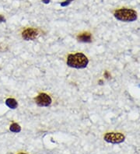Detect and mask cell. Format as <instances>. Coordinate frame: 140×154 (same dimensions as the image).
I'll return each instance as SVG.
<instances>
[{"label": "cell", "instance_id": "9", "mask_svg": "<svg viewBox=\"0 0 140 154\" xmlns=\"http://www.w3.org/2000/svg\"><path fill=\"white\" fill-rule=\"evenodd\" d=\"M71 1H73V0H66V1H65V3H62V6H66V5H68V4H69V2H71Z\"/></svg>", "mask_w": 140, "mask_h": 154}, {"label": "cell", "instance_id": "8", "mask_svg": "<svg viewBox=\"0 0 140 154\" xmlns=\"http://www.w3.org/2000/svg\"><path fill=\"white\" fill-rule=\"evenodd\" d=\"M9 129L12 132H14V133H18L21 131V127L20 126V125H18L17 123H13V124L10 125L9 127Z\"/></svg>", "mask_w": 140, "mask_h": 154}, {"label": "cell", "instance_id": "4", "mask_svg": "<svg viewBox=\"0 0 140 154\" xmlns=\"http://www.w3.org/2000/svg\"><path fill=\"white\" fill-rule=\"evenodd\" d=\"M34 100L39 107H48L51 103V98L45 93L38 94V96L36 97Z\"/></svg>", "mask_w": 140, "mask_h": 154}, {"label": "cell", "instance_id": "12", "mask_svg": "<svg viewBox=\"0 0 140 154\" xmlns=\"http://www.w3.org/2000/svg\"><path fill=\"white\" fill-rule=\"evenodd\" d=\"M19 154H26V153H24V152H20V153H19Z\"/></svg>", "mask_w": 140, "mask_h": 154}, {"label": "cell", "instance_id": "11", "mask_svg": "<svg viewBox=\"0 0 140 154\" xmlns=\"http://www.w3.org/2000/svg\"><path fill=\"white\" fill-rule=\"evenodd\" d=\"M43 2H49V0H43Z\"/></svg>", "mask_w": 140, "mask_h": 154}, {"label": "cell", "instance_id": "2", "mask_svg": "<svg viewBox=\"0 0 140 154\" xmlns=\"http://www.w3.org/2000/svg\"><path fill=\"white\" fill-rule=\"evenodd\" d=\"M114 16L118 20L122 22H133L138 18L137 12L132 9L128 8H121L117 10L114 13Z\"/></svg>", "mask_w": 140, "mask_h": 154}, {"label": "cell", "instance_id": "10", "mask_svg": "<svg viewBox=\"0 0 140 154\" xmlns=\"http://www.w3.org/2000/svg\"><path fill=\"white\" fill-rule=\"evenodd\" d=\"M0 20L1 21H4V18L2 17H0Z\"/></svg>", "mask_w": 140, "mask_h": 154}, {"label": "cell", "instance_id": "5", "mask_svg": "<svg viewBox=\"0 0 140 154\" xmlns=\"http://www.w3.org/2000/svg\"><path fill=\"white\" fill-rule=\"evenodd\" d=\"M39 35V31L35 28H26L22 33V38L25 41H33Z\"/></svg>", "mask_w": 140, "mask_h": 154}, {"label": "cell", "instance_id": "6", "mask_svg": "<svg viewBox=\"0 0 140 154\" xmlns=\"http://www.w3.org/2000/svg\"><path fill=\"white\" fill-rule=\"evenodd\" d=\"M77 40L83 43H90L92 42V35L89 32L82 33L77 36Z\"/></svg>", "mask_w": 140, "mask_h": 154}, {"label": "cell", "instance_id": "1", "mask_svg": "<svg viewBox=\"0 0 140 154\" xmlns=\"http://www.w3.org/2000/svg\"><path fill=\"white\" fill-rule=\"evenodd\" d=\"M89 63V59L82 53L70 54L67 58V65L74 69H85Z\"/></svg>", "mask_w": 140, "mask_h": 154}, {"label": "cell", "instance_id": "3", "mask_svg": "<svg viewBox=\"0 0 140 154\" xmlns=\"http://www.w3.org/2000/svg\"><path fill=\"white\" fill-rule=\"evenodd\" d=\"M104 139L107 143H112V144H119L125 141V136L120 132H107L104 135Z\"/></svg>", "mask_w": 140, "mask_h": 154}, {"label": "cell", "instance_id": "7", "mask_svg": "<svg viewBox=\"0 0 140 154\" xmlns=\"http://www.w3.org/2000/svg\"><path fill=\"white\" fill-rule=\"evenodd\" d=\"M6 104L10 109H16L18 106L17 100L13 98H8L6 100Z\"/></svg>", "mask_w": 140, "mask_h": 154}]
</instances>
